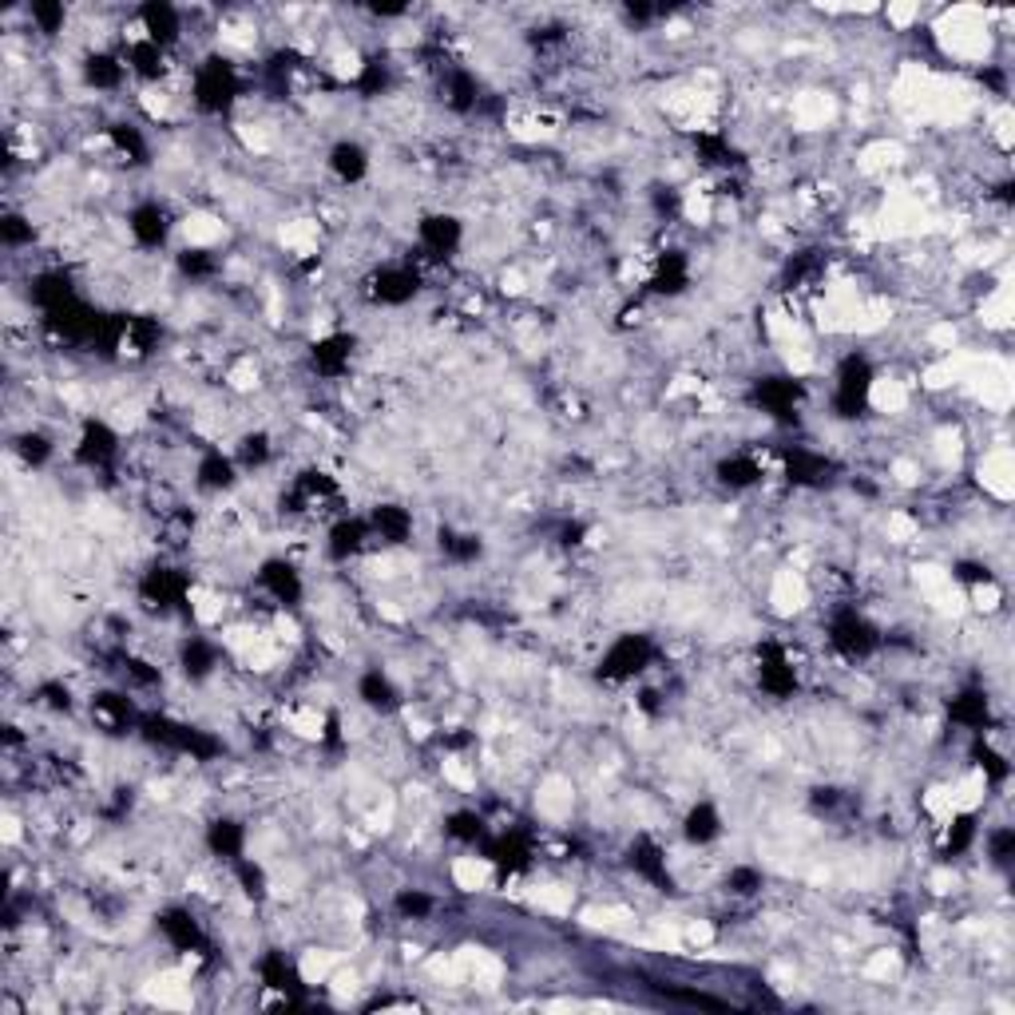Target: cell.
Instances as JSON below:
<instances>
[{"label": "cell", "instance_id": "obj_8", "mask_svg": "<svg viewBox=\"0 0 1015 1015\" xmlns=\"http://www.w3.org/2000/svg\"><path fill=\"white\" fill-rule=\"evenodd\" d=\"M417 243L428 258L445 262V258L457 255L460 243H464V226H460L457 214H445V211L425 214V219L417 223Z\"/></svg>", "mask_w": 1015, "mask_h": 1015}, {"label": "cell", "instance_id": "obj_14", "mask_svg": "<svg viewBox=\"0 0 1015 1015\" xmlns=\"http://www.w3.org/2000/svg\"><path fill=\"white\" fill-rule=\"evenodd\" d=\"M128 231L143 250H160V246L167 243V235H172V214L163 211L160 203H140V206H131Z\"/></svg>", "mask_w": 1015, "mask_h": 1015}, {"label": "cell", "instance_id": "obj_5", "mask_svg": "<svg viewBox=\"0 0 1015 1015\" xmlns=\"http://www.w3.org/2000/svg\"><path fill=\"white\" fill-rule=\"evenodd\" d=\"M187 595H191V579L182 576L179 567H151V571H143L140 599L151 603V607H160V615L163 611L187 607Z\"/></svg>", "mask_w": 1015, "mask_h": 1015}, {"label": "cell", "instance_id": "obj_12", "mask_svg": "<svg viewBox=\"0 0 1015 1015\" xmlns=\"http://www.w3.org/2000/svg\"><path fill=\"white\" fill-rule=\"evenodd\" d=\"M365 520H369V535L381 540L386 547H401L413 540V512L401 508V504H374Z\"/></svg>", "mask_w": 1015, "mask_h": 1015}, {"label": "cell", "instance_id": "obj_19", "mask_svg": "<svg viewBox=\"0 0 1015 1015\" xmlns=\"http://www.w3.org/2000/svg\"><path fill=\"white\" fill-rule=\"evenodd\" d=\"M80 72H84L87 87H96V92H119L131 68L123 64L116 52H87L84 64H80Z\"/></svg>", "mask_w": 1015, "mask_h": 1015}, {"label": "cell", "instance_id": "obj_31", "mask_svg": "<svg viewBox=\"0 0 1015 1015\" xmlns=\"http://www.w3.org/2000/svg\"><path fill=\"white\" fill-rule=\"evenodd\" d=\"M0 243H4V250H24V246H33L36 243L33 219L21 211H9L0 219Z\"/></svg>", "mask_w": 1015, "mask_h": 1015}, {"label": "cell", "instance_id": "obj_41", "mask_svg": "<svg viewBox=\"0 0 1015 1015\" xmlns=\"http://www.w3.org/2000/svg\"><path fill=\"white\" fill-rule=\"evenodd\" d=\"M214 267H219V262H214L211 250H182L179 255V270L187 279H211Z\"/></svg>", "mask_w": 1015, "mask_h": 1015}, {"label": "cell", "instance_id": "obj_26", "mask_svg": "<svg viewBox=\"0 0 1015 1015\" xmlns=\"http://www.w3.org/2000/svg\"><path fill=\"white\" fill-rule=\"evenodd\" d=\"M194 484L203 492H231L238 484L235 457H223L219 449H211L199 464H194Z\"/></svg>", "mask_w": 1015, "mask_h": 1015}, {"label": "cell", "instance_id": "obj_13", "mask_svg": "<svg viewBox=\"0 0 1015 1015\" xmlns=\"http://www.w3.org/2000/svg\"><path fill=\"white\" fill-rule=\"evenodd\" d=\"M353 350H357V342H353L350 333H330V338H321L310 350V362H314V369H318V377L338 381V377L350 374Z\"/></svg>", "mask_w": 1015, "mask_h": 1015}, {"label": "cell", "instance_id": "obj_20", "mask_svg": "<svg viewBox=\"0 0 1015 1015\" xmlns=\"http://www.w3.org/2000/svg\"><path fill=\"white\" fill-rule=\"evenodd\" d=\"M203 841L219 861H231V865H235L238 857H246V825L235 822V817H214V822L206 825Z\"/></svg>", "mask_w": 1015, "mask_h": 1015}, {"label": "cell", "instance_id": "obj_10", "mask_svg": "<svg viewBox=\"0 0 1015 1015\" xmlns=\"http://www.w3.org/2000/svg\"><path fill=\"white\" fill-rule=\"evenodd\" d=\"M369 520H362V516H338L330 524V532H326V556L333 559V564H350L353 556H362L365 547H369Z\"/></svg>", "mask_w": 1015, "mask_h": 1015}, {"label": "cell", "instance_id": "obj_16", "mask_svg": "<svg viewBox=\"0 0 1015 1015\" xmlns=\"http://www.w3.org/2000/svg\"><path fill=\"white\" fill-rule=\"evenodd\" d=\"M754 401L770 417H790L793 409H798V401H802V381H793V377H762L758 386H754Z\"/></svg>", "mask_w": 1015, "mask_h": 1015}, {"label": "cell", "instance_id": "obj_33", "mask_svg": "<svg viewBox=\"0 0 1015 1015\" xmlns=\"http://www.w3.org/2000/svg\"><path fill=\"white\" fill-rule=\"evenodd\" d=\"M12 452H16L28 469H40V464L52 460V440L44 437V433H36V428H28V433H21V437L12 440Z\"/></svg>", "mask_w": 1015, "mask_h": 1015}, {"label": "cell", "instance_id": "obj_7", "mask_svg": "<svg viewBox=\"0 0 1015 1015\" xmlns=\"http://www.w3.org/2000/svg\"><path fill=\"white\" fill-rule=\"evenodd\" d=\"M255 583L274 607H298L302 595H306V583H302L298 567L290 564V559H267V564L258 567Z\"/></svg>", "mask_w": 1015, "mask_h": 1015}, {"label": "cell", "instance_id": "obj_1", "mask_svg": "<svg viewBox=\"0 0 1015 1015\" xmlns=\"http://www.w3.org/2000/svg\"><path fill=\"white\" fill-rule=\"evenodd\" d=\"M243 96V80H238L235 64L223 60V56H211L203 64L194 68V84H191V99L199 111H211V116H223L231 111V104Z\"/></svg>", "mask_w": 1015, "mask_h": 1015}, {"label": "cell", "instance_id": "obj_36", "mask_svg": "<svg viewBox=\"0 0 1015 1015\" xmlns=\"http://www.w3.org/2000/svg\"><path fill=\"white\" fill-rule=\"evenodd\" d=\"M28 21L36 24V33L56 36V33H64L68 9H64V4H52V0H40V4H33V9H28Z\"/></svg>", "mask_w": 1015, "mask_h": 1015}, {"label": "cell", "instance_id": "obj_28", "mask_svg": "<svg viewBox=\"0 0 1015 1015\" xmlns=\"http://www.w3.org/2000/svg\"><path fill=\"white\" fill-rule=\"evenodd\" d=\"M258 980H262V988H274V992H298L302 988L294 964L286 960V952H267L258 960Z\"/></svg>", "mask_w": 1015, "mask_h": 1015}, {"label": "cell", "instance_id": "obj_22", "mask_svg": "<svg viewBox=\"0 0 1015 1015\" xmlns=\"http://www.w3.org/2000/svg\"><path fill=\"white\" fill-rule=\"evenodd\" d=\"M330 175L338 182H362L369 175V151L357 140H338L330 147Z\"/></svg>", "mask_w": 1015, "mask_h": 1015}, {"label": "cell", "instance_id": "obj_38", "mask_svg": "<svg viewBox=\"0 0 1015 1015\" xmlns=\"http://www.w3.org/2000/svg\"><path fill=\"white\" fill-rule=\"evenodd\" d=\"M762 885H766V876H762V869H754V865H734L727 873L730 897H754V893H762Z\"/></svg>", "mask_w": 1015, "mask_h": 1015}, {"label": "cell", "instance_id": "obj_35", "mask_svg": "<svg viewBox=\"0 0 1015 1015\" xmlns=\"http://www.w3.org/2000/svg\"><path fill=\"white\" fill-rule=\"evenodd\" d=\"M235 881H238V888H243L250 900H262V897H267V888H270L267 869L258 865L255 857H238V861H235Z\"/></svg>", "mask_w": 1015, "mask_h": 1015}, {"label": "cell", "instance_id": "obj_37", "mask_svg": "<svg viewBox=\"0 0 1015 1015\" xmlns=\"http://www.w3.org/2000/svg\"><path fill=\"white\" fill-rule=\"evenodd\" d=\"M445 834L457 837V841H464V845H476V841H484V817L481 813H472V810H460L445 822Z\"/></svg>", "mask_w": 1015, "mask_h": 1015}, {"label": "cell", "instance_id": "obj_25", "mask_svg": "<svg viewBox=\"0 0 1015 1015\" xmlns=\"http://www.w3.org/2000/svg\"><path fill=\"white\" fill-rule=\"evenodd\" d=\"M630 869L642 876V881H651V885H666L671 888V873H666V849L654 837H639V841L630 845Z\"/></svg>", "mask_w": 1015, "mask_h": 1015}, {"label": "cell", "instance_id": "obj_6", "mask_svg": "<svg viewBox=\"0 0 1015 1015\" xmlns=\"http://www.w3.org/2000/svg\"><path fill=\"white\" fill-rule=\"evenodd\" d=\"M72 457L84 464V469H92V472H104V469H111L119 460V437H116V428L111 425H104V421H84L80 425V437H75V449H72Z\"/></svg>", "mask_w": 1015, "mask_h": 1015}, {"label": "cell", "instance_id": "obj_29", "mask_svg": "<svg viewBox=\"0 0 1015 1015\" xmlns=\"http://www.w3.org/2000/svg\"><path fill=\"white\" fill-rule=\"evenodd\" d=\"M128 68L135 75H143V80H163V72H167V48H160V44L151 40H135L128 48Z\"/></svg>", "mask_w": 1015, "mask_h": 1015}, {"label": "cell", "instance_id": "obj_27", "mask_svg": "<svg viewBox=\"0 0 1015 1015\" xmlns=\"http://www.w3.org/2000/svg\"><path fill=\"white\" fill-rule=\"evenodd\" d=\"M762 476H766V469H762V460L750 457V452H730V457L718 460V481L734 492L754 488V484H762Z\"/></svg>", "mask_w": 1015, "mask_h": 1015}, {"label": "cell", "instance_id": "obj_2", "mask_svg": "<svg viewBox=\"0 0 1015 1015\" xmlns=\"http://www.w3.org/2000/svg\"><path fill=\"white\" fill-rule=\"evenodd\" d=\"M873 362L865 353H845L841 365H837V381H834V409L841 417H857L865 409L869 393H873Z\"/></svg>", "mask_w": 1015, "mask_h": 1015}, {"label": "cell", "instance_id": "obj_32", "mask_svg": "<svg viewBox=\"0 0 1015 1015\" xmlns=\"http://www.w3.org/2000/svg\"><path fill=\"white\" fill-rule=\"evenodd\" d=\"M393 909L401 912V920H428L437 912V897H428L425 888H397Z\"/></svg>", "mask_w": 1015, "mask_h": 1015}, {"label": "cell", "instance_id": "obj_34", "mask_svg": "<svg viewBox=\"0 0 1015 1015\" xmlns=\"http://www.w3.org/2000/svg\"><path fill=\"white\" fill-rule=\"evenodd\" d=\"M107 135L119 147V155H128L131 163H147V140H143V131L135 123H111Z\"/></svg>", "mask_w": 1015, "mask_h": 1015}, {"label": "cell", "instance_id": "obj_11", "mask_svg": "<svg viewBox=\"0 0 1015 1015\" xmlns=\"http://www.w3.org/2000/svg\"><path fill=\"white\" fill-rule=\"evenodd\" d=\"M143 40L160 44V48H175L182 40V12L167 0H151L140 9Z\"/></svg>", "mask_w": 1015, "mask_h": 1015}, {"label": "cell", "instance_id": "obj_42", "mask_svg": "<svg viewBox=\"0 0 1015 1015\" xmlns=\"http://www.w3.org/2000/svg\"><path fill=\"white\" fill-rule=\"evenodd\" d=\"M1012 845H1015V834L1007 825H1000V829L988 834V857H992L995 865H1007V861H1012Z\"/></svg>", "mask_w": 1015, "mask_h": 1015}, {"label": "cell", "instance_id": "obj_39", "mask_svg": "<svg viewBox=\"0 0 1015 1015\" xmlns=\"http://www.w3.org/2000/svg\"><path fill=\"white\" fill-rule=\"evenodd\" d=\"M972 845H976V817H956L948 837H944V853L960 857V853H968Z\"/></svg>", "mask_w": 1015, "mask_h": 1015}, {"label": "cell", "instance_id": "obj_18", "mask_svg": "<svg viewBox=\"0 0 1015 1015\" xmlns=\"http://www.w3.org/2000/svg\"><path fill=\"white\" fill-rule=\"evenodd\" d=\"M160 932L163 941L172 944L175 952H199L203 948V929L194 920L191 909H163L160 912Z\"/></svg>", "mask_w": 1015, "mask_h": 1015}, {"label": "cell", "instance_id": "obj_17", "mask_svg": "<svg viewBox=\"0 0 1015 1015\" xmlns=\"http://www.w3.org/2000/svg\"><path fill=\"white\" fill-rule=\"evenodd\" d=\"M948 718L952 727L968 730V734H988V727H992V698L983 695V691H964V695L952 698Z\"/></svg>", "mask_w": 1015, "mask_h": 1015}, {"label": "cell", "instance_id": "obj_3", "mask_svg": "<svg viewBox=\"0 0 1015 1015\" xmlns=\"http://www.w3.org/2000/svg\"><path fill=\"white\" fill-rule=\"evenodd\" d=\"M654 663V647L647 635H619L599 659V678L607 683H630Z\"/></svg>", "mask_w": 1015, "mask_h": 1015}, {"label": "cell", "instance_id": "obj_30", "mask_svg": "<svg viewBox=\"0 0 1015 1015\" xmlns=\"http://www.w3.org/2000/svg\"><path fill=\"white\" fill-rule=\"evenodd\" d=\"M274 457V445H270V437L262 433V428H255V433H243L235 445V464L238 469H262L267 460Z\"/></svg>", "mask_w": 1015, "mask_h": 1015}, {"label": "cell", "instance_id": "obj_24", "mask_svg": "<svg viewBox=\"0 0 1015 1015\" xmlns=\"http://www.w3.org/2000/svg\"><path fill=\"white\" fill-rule=\"evenodd\" d=\"M683 837L686 845H715L718 837H722V813H718L715 802H695L691 810H686L683 817Z\"/></svg>", "mask_w": 1015, "mask_h": 1015}, {"label": "cell", "instance_id": "obj_23", "mask_svg": "<svg viewBox=\"0 0 1015 1015\" xmlns=\"http://www.w3.org/2000/svg\"><path fill=\"white\" fill-rule=\"evenodd\" d=\"M179 666L191 683H203V678H211L219 671V647L211 639H203V635H191L179 647Z\"/></svg>", "mask_w": 1015, "mask_h": 1015}, {"label": "cell", "instance_id": "obj_40", "mask_svg": "<svg viewBox=\"0 0 1015 1015\" xmlns=\"http://www.w3.org/2000/svg\"><path fill=\"white\" fill-rule=\"evenodd\" d=\"M36 703L44 706V710H56V715H68L72 710V686L68 683H40L36 686Z\"/></svg>", "mask_w": 1015, "mask_h": 1015}, {"label": "cell", "instance_id": "obj_21", "mask_svg": "<svg viewBox=\"0 0 1015 1015\" xmlns=\"http://www.w3.org/2000/svg\"><path fill=\"white\" fill-rule=\"evenodd\" d=\"M357 698H362V706L365 710H374V715H393L397 706H401V691H397L386 671H365L362 678H357Z\"/></svg>", "mask_w": 1015, "mask_h": 1015}, {"label": "cell", "instance_id": "obj_9", "mask_svg": "<svg viewBox=\"0 0 1015 1015\" xmlns=\"http://www.w3.org/2000/svg\"><path fill=\"white\" fill-rule=\"evenodd\" d=\"M417 290H421L417 267H381L374 279H369L365 294H369V302H377V306H405V302L417 298Z\"/></svg>", "mask_w": 1015, "mask_h": 1015}, {"label": "cell", "instance_id": "obj_4", "mask_svg": "<svg viewBox=\"0 0 1015 1015\" xmlns=\"http://www.w3.org/2000/svg\"><path fill=\"white\" fill-rule=\"evenodd\" d=\"M829 647L845 659H869L881 647V630L861 615L857 607H845L829 623Z\"/></svg>", "mask_w": 1015, "mask_h": 1015}, {"label": "cell", "instance_id": "obj_15", "mask_svg": "<svg viewBox=\"0 0 1015 1015\" xmlns=\"http://www.w3.org/2000/svg\"><path fill=\"white\" fill-rule=\"evenodd\" d=\"M92 718L107 734H128L135 727V703L123 691H99L92 695Z\"/></svg>", "mask_w": 1015, "mask_h": 1015}]
</instances>
